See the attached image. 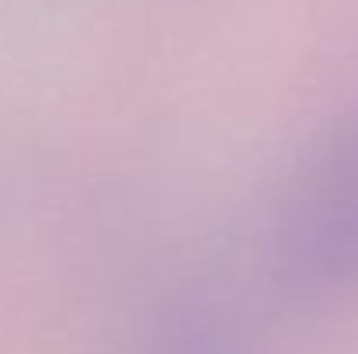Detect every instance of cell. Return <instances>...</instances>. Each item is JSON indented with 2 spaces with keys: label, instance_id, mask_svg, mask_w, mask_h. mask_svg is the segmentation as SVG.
I'll list each match as a JSON object with an SVG mask.
<instances>
[{
  "label": "cell",
  "instance_id": "6da1fadb",
  "mask_svg": "<svg viewBox=\"0 0 358 354\" xmlns=\"http://www.w3.org/2000/svg\"><path fill=\"white\" fill-rule=\"evenodd\" d=\"M264 243L289 295L317 299L358 285V112L320 128L282 170Z\"/></svg>",
  "mask_w": 358,
  "mask_h": 354
},
{
  "label": "cell",
  "instance_id": "7a4b0ae2",
  "mask_svg": "<svg viewBox=\"0 0 358 354\" xmlns=\"http://www.w3.org/2000/svg\"><path fill=\"white\" fill-rule=\"evenodd\" d=\"M146 354H243V348L230 313L220 302L185 295L153 323Z\"/></svg>",
  "mask_w": 358,
  "mask_h": 354
}]
</instances>
